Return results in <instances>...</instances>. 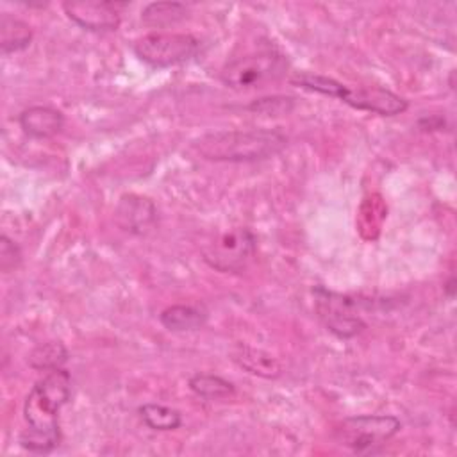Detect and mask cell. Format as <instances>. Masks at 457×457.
<instances>
[{
    "instance_id": "d6986e66",
    "label": "cell",
    "mask_w": 457,
    "mask_h": 457,
    "mask_svg": "<svg viewBox=\"0 0 457 457\" xmlns=\"http://www.w3.org/2000/svg\"><path fill=\"white\" fill-rule=\"evenodd\" d=\"M21 262V252L18 248V245L9 239L5 234L0 236V270L4 273H9L12 270H16Z\"/></svg>"
},
{
    "instance_id": "30bf717a",
    "label": "cell",
    "mask_w": 457,
    "mask_h": 457,
    "mask_svg": "<svg viewBox=\"0 0 457 457\" xmlns=\"http://www.w3.org/2000/svg\"><path fill=\"white\" fill-rule=\"evenodd\" d=\"M116 223L121 230L134 236L146 234L157 220V211L152 200L141 195H123L116 205Z\"/></svg>"
},
{
    "instance_id": "2e32d148",
    "label": "cell",
    "mask_w": 457,
    "mask_h": 457,
    "mask_svg": "<svg viewBox=\"0 0 457 457\" xmlns=\"http://www.w3.org/2000/svg\"><path fill=\"white\" fill-rule=\"evenodd\" d=\"M68 361V350L61 341H46L29 353V366L37 371H52L62 368Z\"/></svg>"
},
{
    "instance_id": "5b68a950",
    "label": "cell",
    "mask_w": 457,
    "mask_h": 457,
    "mask_svg": "<svg viewBox=\"0 0 457 457\" xmlns=\"http://www.w3.org/2000/svg\"><path fill=\"white\" fill-rule=\"evenodd\" d=\"M134 54L154 68H168L187 62L200 50V41L191 34L150 32L132 45Z\"/></svg>"
},
{
    "instance_id": "ac0fdd59",
    "label": "cell",
    "mask_w": 457,
    "mask_h": 457,
    "mask_svg": "<svg viewBox=\"0 0 457 457\" xmlns=\"http://www.w3.org/2000/svg\"><path fill=\"white\" fill-rule=\"evenodd\" d=\"M186 14L187 9L180 2H154L143 9L141 20L152 27H166L180 21Z\"/></svg>"
},
{
    "instance_id": "e0dca14e",
    "label": "cell",
    "mask_w": 457,
    "mask_h": 457,
    "mask_svg": "<svg viewBox=\"0 0 457 457\" xmlns=\"http://www.w3.org/2000/svg\"><path fill=\"white\" fill-rule=\"evenodd\" d=\"M143 423L152 430H175L182 425V416L177 409L162 403H145L139 407Z\"/></svg>"
},
{
    "instance_id": "9a60e30c",
    "label": "cell",
    "mask_w": 457,
    "mask_h": 457,
    "mask_svg": "<svg viewBox=\"0 0 457 457\" xmlns=\"http://www.w3.org/2000/svg\"><path fill=\"white\" fill-rule=\"evenodd\" d=\"M189 389L205 400H223L234 395V384L212 373H195L189 378Z\"/></svg>"
},
{
    "instance_id": "ffe728a7",
    "label": "cell",
    "mask_w": 457,
    "mask_h": 457,
    "mask_svg": "<svg viewBox=\"0 0 457 457\" xmlns=\"http://www.w3.org/2000/svg\"><path fill=\"white\" fill-rule=\"evenodd\" d=\"M252 111L262 112V114H284L293 109V98L289 96H268L253 102L250 105Z\"/></svg>"
},
{
    "instance_id": "4fadbf2b",
    "label": "cell",
    "mask_w": 457,
    "mask_h": 457,
    "mask_svg": "<svg viewBox=\"0 0 457 457\" xmlns=\"http://www.w3.org/2000/svg\"><path fill=\"white\" fill-rule=\"evenodd\" d=\"M32 41L30 27L9 14H4L0 20V48L2 54H12L25 50Z\"/></svg>"
},
{
    "instance_id": "ba28073f",
    "label": "cell",
    "mask_w": 457,
    "mask_h": 457,
    "mask_svg": "<svg viewBox=\"0 0 457 457\" xmlns=\"http://www.w3.org/2000/svg\"><path fill=\"white\" fill-rule=\"evenodd\" d=\"M127 4L118 2H98V0H80V2H66L62 9L66 16L89 32H107L116 30L120 25L118 7Z\"/></svg>"
},
{
    "instance_id": "277c9868",
    "label": "cell",
    "mask_w": 457,
    "mask_h": 457,
    "mask_svg": "<svg viewBox=\"0 0 457 457\" xmlns=\"http://www.w3.org/2000/svg\"><path fill=\"white\" fill-rule=\"evenodd\" d=\"M402 423L396 416L386 414H366L346 418L336 428V439L339 445L357 452L368 453L375 452L386 445L393 436L398 434Z\"/></svg>"
},
{
    "instance_id": "52a82bcc",
    "label": "cell",
    "mask_w": 457,
    "mask_h": 457,
    "mask_svg": "<svg viewBox=\"0 0 457 457\" xmlns=\"http://www.w3.org/2000/svg\"><path fill=\"white\" fill-rule=\"evenodd\" d=\"M255 246L257 239L248 228H234L205 245L202 253L211 268L221 273H236L248 266Z\"/></svg>"
},
{
    "instance_id": "6da1fadb",
    "label": "cell",
    "mask_w": 457,
    "mask_h": 457,
    "mask_svg": "<svg viewBox=\"0 0 457 457\" xmlns=\"http://www.w3.org/2000/svg\"><path fill=\"white\" fill-rule=\"evenodd\" d=\"M71 395V377L62 368L48 371L37 380L23 403L27 428L20 436V445L32 453H48L61 441L59 411Z\"/></svg>"
},
{
    "instance_id": "5bb4252c",
    "label": "cell",
    "mask_w": 457,
    "mask_h": 457,
    "mask_svg": "<svg viewBox=\"0 0 457 457\" xmlns=\"http://www.w3.org/2000/svg\"><path fill=\"white\" fill-rule=\"evenodd\" d=\"M234 359L241 368H245L252 375H259L264 378H275L282 373L278 361L262 350L241 346Z\"/></svg>"
},
{
    "instance_id": "3957f363",
    "label": "cell",
    "mask_w": 457,
    "mask_h": 457,
    "mask_svg": "<svg viewBox=\"0 0 457 457\" xmlns=\"http://www.w3.org/2000/svg\"><path fill=\"white\" fill-rule=\"evenodd\" d=\"M287 59L277 50H261L225 64L221 80L232 89H255L277 82L286 75Z\"/></svg>"
},
{
    "instance_id": "8992f818",
    "label": "cell",
    "mask_w": 457,
    "mask_h": 457,
    "mask_svg": "<svg viewBox=\"0 0 457 457\" xmlns=\"http://www.w3.org/2000/svg\"><path fill=\"white\" fill-rule=\"evenodd\" d=\"M314 303L325 327L337 337L348 339L366 328V323L359 316L361 302L348 295L334 293L320 286L314 289Z\"/></svg>"
},
{
    "instance_id": "9c48e42d",
    "label": "cell",
    "mask_w": 457,
    "mask_h": 457,
    "mask_svg": "<svg viewBox=\"0 0 457 457\" xmlns=\"http://www.w3.org/2000/svg\"><path fill=\"white\" fill-rule=\"evenodd\" d=\"M339 100L352 105L353 109L382 114V116H395L407 111L409 102L384 87H343Z\"/></svg>"
},
{
    "instance_id": "7a4b0ae2",
    "label": "cell",
    "mask_w": 457,
    "mask_h": 457,
    "mask_svg": "<svg viewBox=\"0 0 457 457\" xmlns=\"http://www.w3.org/2000/svg\"><path fill=\"white\" fill-rule=\"evenodd\" d=\"M287 145L284 132L277 129L218 130L195 141V150L207 161L248 162L268 159Z\"/></svg>"
},
{
    "instance_id": "7c38bea8",
    "label": "cell",
    "mask_w": 457,
    "mask_h": 457,
    "mask_svg": "<svg viewBox=\"0 0 457 457\" xmlns=\"http://www.w3.org/2000/svg\"><path fill=\"white\" fill-rule=\"evenodd\" d=\"M207 320V314L204 309L196 305H170L159 314V321L162 323L164 328L171 332H186V330H195L200 328Z\"/></svg>"
},
{
    "instance_id": "8fae6325",
    "label": "cell",
    "mask_w": 457,
    "mask_h": 457,
    "mask_svg": "<svg viewBox=\"0 0 457 457\" xmlns=\"http://www.w3.org/2000/svg\"><path fill=\"white\" fill-rule=\"evenodd\" d=\"M21 130L34 139H48L57 136L64 127V116L61 111L48 105H32L18 116Z\"/></svg>"
}]
</instances>
